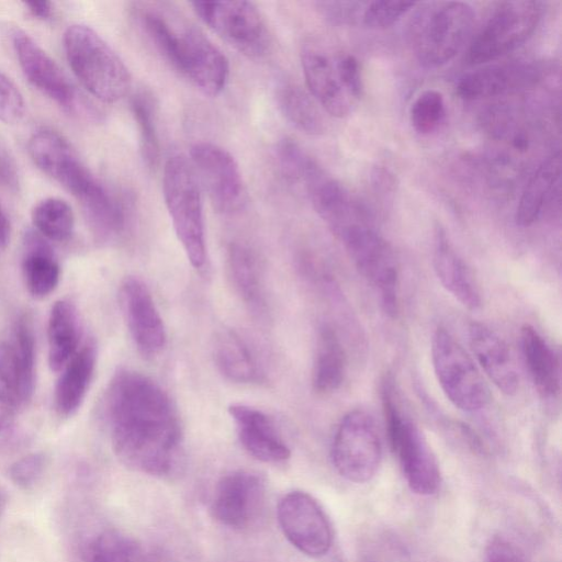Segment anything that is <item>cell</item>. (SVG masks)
<instances>
[{"instance_id":"6da1fadb","label":"cell","mask_w":562,"mask_h":562,"mask_svg":"<svg viewBox=\"0 0 562 562\" xmlns=\"http://www.w3.org/2000/svg\"><path fill=\"white\" fill-rule=\"evenodd\" d=\"M103 408L112 449L123 464L155 476L175 470L182 430L172 401L158 383L121 369L106 387Z\"/></svg>"},{"instance_id":"7a4b0ae2","label":"cell","mask_w":562,"mask_h":562,"mask_svg":"<svg viewBox=\"0 0 562 562\" xmlns=\"http://www.w3.org/2000/svg\"><path fill=\"white\" fill-rule=\"evenodd\" d=\"M140 23L164 58L202 93L215 97L223 91L228 60L203 32L157 10L142 11Z\"/></svg>"},{"instance_id":"3957f363","label":"cell","mask_w":562,"mask_h":562,"mask_svg":"<svg viewBox=\"0 0 562 562\" xmlns=\"http://www.w3.org/2000/svg\"><path fill=\"white\" fill-rule=\"evenodd\" d=\"M474 24L475 12L467 2H428L414 13L408 24L409 45L422 66L438 68L463 49Z\"/></svg>"},{"instance_id":"277c9868","label":"cell","mask_w":562,"mask_h":562,"mask_svg":"<svg viewBox=\"0 0 562 562\" xmlns=\"http://www.w3.org/2000/svg\"><path fill=\"white\" fill-rule=\"evenodd\" d=\"M64 49L74 75L91 95L112 103L128 93L132 85L128 68L93 29L83 24L68 26Z\"/></svg>"},{"instance_id":"5b68a950","label":"cell","mask_w":562,"mask_h":562,"mask_svg":"<svg viewBox=\"0 0 562 562\" xmlns=\"http://www.w3.org/2000/svg\"><path fill=\"white\" fill-rule=\"evenodd\" d=\"M162 192L165 203L188 260L202 268L206 259L201 187L190 161L177 155L164 167Z\"/></svg>"},{"instance_id":"8992f818","label":"cell","mask_w":562,"mask_h":562,"mask_svg":"<svg viewBox=\"0 0 562 562\" xmlns=\"http://www.w3.org/2000/svg\"><path fill=\"white\" fill-rule=\"evenodd\" d=\"M382 404L390 446L408 487L420 496L435 494L441 481L437 459L419 428L401 412L387 382L382 387Z\"/></svg>"},{"instance_id":"52a82bcc","label":"cell","mask_w":562,"mask_h":562,"mask_svg":"<svg viewBox=\"0 0 562 562\" xmlns=\"http://www.w3.org/2000/svg\"><path fill=\"white\" fill-rule=\"evenodd\" d=\"M27 151L37 168L71 193L82 210L110 193L59 133L48 128L36 131L29 139Z\"/></svg>"},{"instance_id":"ba28073f","label":"cell","mask_w":562,"mask_h":562,"mask_svg":"<svg viewBox=\"0 0 562 562\" xmlns=\"http://www.w3.org/2000/svg\"><path fill=\"white\" fill-rule=\"evenodd\" d=\"M359 273L379 292L384 312H398V262L391 245L374 227L372 220L357 223L337 237Z\"/></svg>"},{"instance_id":"9c48e42d","label":"cell","mask_w":562,"mask_h":562,"mask_svg":"<svg viewBox=\"0 0 562 562\" xmlns=\"http://www.w3.org/2000/svg\"><path fill=\"white\" fill-rule=\"evenodd\" d=\"M431 360L437 380L449 401L465 412H476L490 401V389L473 359L443 327L431 340Z\"/></svg>"},{"instance_id":"30bf717a","label":"cell","mask_w":562,"mask_h":562,"mask_svg":"<svg viewBox=\"0 0 562 562\" xmlns=\"http://www.w3.org/2000/svg\"><path fill=\"white\" fill-rule=\"evenodd\" d=\"M542 2L533 0L501 2L468 50V61L481 65L522 45L535 32L542 15Z\"/></svg>"},{"instance_id":"8fae6325","label":"cell","mask_w":562,"mask_h":562,"mask_svg":"<svg viewBox=\"0 0 562 562\" xmlns=\"http://www.w3.org/2000/svg\"><path fill=\"white\" fill-rule=\"evenodd\" d=\"M195 14L224 42L249 58L265 56L270 46L267 23L248 1H194Z\"/></svg>"},{"instance_id":"7c38bea8","label":"cell","mask_w":562,"mask_h":562,"mask_svg":"<svg viewBox=\"0 0 562 562\" xmlns=\"http://www.w3.org/2000/svg\"><path fill=\"white\" fill-rule=\"evenodd\" d=\"M381 459L382 443L373 417L361 409L346 414L331 445V460L339 475L353 483L368 482Z\"/></svg>"},{"instance_id":"4fadbf2b","label":"cell","mask_w":562,"mask_h":562,"mask_svg":"<svg viewBox=\"0 0 562 562\" xmlns=\"http://www.w3.org/2000/svg\"><path fill=\"white\" fill-rule=\"evenodd\" d=\"M190 155L192 169L212 206L223 214L237 212L245 203L246 191L235 158L210 142L194 144Z\"/></svg>"},{"instance_id":"5bb4252c","label":"cell","mask_w":562,"mask_h":562,"mask_svg":"<svg viewBox=\"0 0 562 562\" xmlns=\"http://www.w3.org/2000/svg\"><path fill=\"white\" fill-rule=\"evenodd\" d=\"M277 516L284 537L302 553L319 558L330 550V521L308 493L293 491L284 495L278 504Z\"/></svg>"},{"instance_id":"9a60e30c","label":"cell","mask_w":562,"mask_h":562,"mask_svg":"<svg viewBox=\"0 0 562 562\" xmlns=\"http://www.w3.org/2000/svg\"><path fill=\"white\" fill-rule=\"evenodd\" d=\"M11 42L22 72L29 82L69 111H76L78 92L57 61L25 31L14 27Z\"/></svg>"},{"instance_id":"2e32d148","label":"cell","mask_w":562,"mask_h":562,"mask_svg":"<svg viewBox=\"0 0 562 562\" xmlns=\"http://www.w3.org/2000/svg\"><path fill=\"white\" fill-rule=\"evenodd\" d=\"M121 311L138 352L147 359L158 356L167 335L153 295L143 280L126 277L119 290Z\"/></svg>"},{"instance_id":"e0dca14e","label":"cell","mask_w":562,"mask_h":562,"mask_svg":"<svg viewBox=\"0 0 562 562\" xmlns=\"http://www.w3.org/2000/svg\"><path fill=\"white\" fill-rule=\"evenodd\" d=\"M301 65L310 94L328 114L346 117L352 113L357 100L345 88L337 54L310 42L301 50Z\"/></svg>"},{"instance_id":"ac0fdd59","label":"cell","mask_w":562,"mask_h":562,"mask_svg":"<svg viewBox=\"0 0 562 562\" xmlns=\"http://www.w3.org/2000/svg\"><path fill=\"white\" fill-rule=\"evenodd\" d=\"M263 495L261 479L248 471H234L216 485L211 505L213 517L231 528H243L257 514Z\"/></svg>"},{"instance_id":"d6986e66","label":"cell","mask_w":562,"mask_h":562,"mask_svg":"<svg viewBox=\"0 0 562 562\" xmlns=\"http://www.w3.org/2000/svg\"><path fill=\"white\" fill-rule=\"evenodd\" d=\"M228 414L235 423L241 446L255 459L276 463L290 458L289 447L263 412L243 404H232Z\"/></svg>"},{"instance_id":"ffe728a7","label":"cell","mask_w":562,"mask_h":562,"mask_svg":"<svg viewBox=\"0 0 562 562\" xmlns=\"http://www.w3.org/2000/svg\"><path fill=\"white\" fill-rule=\"evenodd\" d=\"M469 341L474 357L493 384L506 395L515 394L519 387V374L507 344L479 322L470 324Z\"/></svg>"},{"instance_id":"44dd1931","label":"cell","mask_w":562,"mask_h":562,"mask_svg":"<svg viewBox=\"0 0 562 562\" xmlns=\"http://www.w3.org/2000/svg\"><path fill=\"white\" fill-rule=\"evenodd\" d=\"M432 265L443 285L463 306L477 310L482 296L476 278L452 246L446 231L437 224L434 234Z\"/></svg>"},{"instance_id":"7402d4cb","label":"cell","mask_w":562,"mask_h":562,"mask_svg":"<svg viewBox=\"0 0 562 562\" xmlns=\"http://www.w3.org/2000/svg\"><path fill=\"white\" fill-rule=\"evenodd\" d=\"M538 78V70L528 64L487 66L460 78L457 91L464 100H482L517 91L530 86Z\"/></svg>"},{"instance_id":"603a6c76","label":"cell","mask_w":562,"mask_h":562,"mask_svg":"<svg viewBox=\"0 0 562 562\" xmlns=\"http://www.w3.org/2000/svg\"><path fill=\"white\" fill-rule=\"evenodd\" d=\"M95 362V344L87 339L60 370L54 392V406L59 416L70 417L81 406L93 378Z\"/></svg>"},{"instance_id":"cb8c5ba5","label":"cell","mask_w":562,"mask_h":562,"mask_svg":"<svg viewBox=\"0 0 562 562\" xmlns=\"http://www.w3.org/2000/svg\"><path fill=\"white\" fill-rule=\"evenodd\" d=\"M21 271L27 292L35 299L48 296L59 283V263L47 239L36 231L24 236Z\"/></svg>"},{"instance_id":"d4e9b609","label":"cell","mask_w":562,"mask_h":562,"mask_svg":"<svg viewBox=\"0 0 562 562\" xmlns=\"http://www.w3.org/2000/svg\"><path fill=\"white\" fill-rule=\"evenodd\" d=\"M30 401L11 342L9 339L0 340V450L14 446L18 415Z\"/></svg>"},{"instance_id":"484cf974","label":"cell","mask_w":562,"mask_h":562,"mask_svg":"<svg viewBox=\"0 0 562 562\" xmlns=\"http://www.w3.org/2000/svg\"><path fill=\"white\" fill-rule=\"evenodd\" d=\"M48 367L60 371L80 348V326L75 306L58 300L50 307L47 322Z\"/></svg>"},{"instance_id":"4316f807","label":"cell","mask_w":562,"mask_h":562,"mask_svg":"<svg viewBox=\"0 0 562 562\" xmlns=\"http://www.w3.org/2000/svg\"><path fill=\"white\" fill-rule=\"evenodd\" d=\"M524 358L536 385L543 397H554L560 392V360L544 338L531 326L520 330Z\"/></svg>"},{"instance_id":"83f0119b","label":"cell","mask_w":562,"mask_h":562,"mask_svg":"<svg viewBox=\"0 0 562 562\" xmlns=\"http://www.w3.org/2000/svg\"><path fill=\"white\" fill-rule=\"evenodd\" d=\"M560 176L561 153L557 151L538 166L527 182L515 213L518 226L528 227L540 217Z\"/></svg>"},{"instance_id":"f1b7e54d","label":"cell","mask_w":562,"mask_h":562,"mask_svg":"<svg viewBox=\"0 0 562 562\" xmlns=\"http://www.w3.org/2000/svg\"><path fill=\"white\" fill-rule=\"evenodd\" d=\"M213 357L218 371L229 381L250 383L258 381L256 359L245 340L232 329L216 334Z\"/></svg>"},{"instance_id":"f546056e","label":"cell","mask_w":562,"mask_h":562,"mask_svg":"<svg viewBox=\"0 0 562 562\" xmlns=\"http://www.w3.org/2000/svg\"><path fill=\"white\" fill-rule=\"evenodd\" d=\"M346 373V353L336 331L328 325L319 328L313 386L317 393L329 394L341 385Z\"/></svg>"},{"instance_id":"4dcf8cb0","label":"cell","mask_w":562,"mask_h":562,"mask_svg":"<svg viewBox=\"0 0 562 562\" xmlns=\"http://www.w3.org/2000/svg\"><path fill=\"white\" fill-rule=\"evenodd\" d=\"M227 259L236 291L252 311L261 312L266 301L256 254L244 244L233 243Z\"/></svg>"},{"instance_id":"1f68e13d","label":"cell","mask_w":562,"mask_h":562,"mask_svg":"<svg viewBox=\"0 0 562 562\" xmlns=\"http://www.w3.org/2000/svg\"><path fill=\"white\" fill-rule=\"evenodd\" d=\"M276 97L280 112L296 130L308 135L325 132V119L318 103L300 86L283 83L278 87Z\"/></svg>"},{"instance_id":"d6a6232c","label":"cell","mask_w":562,"mask_h":562,"mask_svg":"<svg viewBox=\"0 0 562 562\" xmlns=\"http://www.w3.org/2000/svg\"><path fill=\"white\" fill-rule=\"evenodd\" d=\"M36 232L47 240L65 241L75 227L71 206L59 198H46L36 203L31 213Z\"/></svg>"},{"instance_id":"836d02e7","label":"cell","mask_w":562,"mask_h":562,"mask_svg":"<svg viewBox=\"0 0 562 562\" xmlns=\"http://www.w3.org/2000/svg\"><path fill=\"white\" fill-rule=\"evenodd\" d=\"M140 553L136 542L117 530H104L83 548V562H136Z\"/></svg>"},{"instance_id":"e575fe53","label":"cell","mask_w":562,"mask_h":562,"mask_svg":"<svg viewBox=\"0 0 562 562\" xmlns=\"http://www.w3.org/2000/svg\"><path fill=\"white\" fill-rule=\"evenodd\" d=\"M25 394L31 400L35 384V337L30 314H21L9 338Z\"/></svg>"},{"instance_id":"d590c367","label":"cell","mask_w":562,"mask_h":562,"mask_svg":"<svg viewBox=\"0 0 562 562\" xmlns=\"http://www.w3.org/2000/svg\"><path fill=\"white\" fill-rule=\"evenodd\" d=\"M131 109L139 132L140 155L153 169L159 162L160 145L156 126L155 103L147 92H138L131 100Z\"/></svg>"},{"instance_id":"8d00e7d4","label":"cell","mask_w":562,"mask_h":562,"mask_svg":"<svg viewBox=\"0 0 562 562\" xmlns=\"http://www.w3.org/2000/svg\"><path fill=\"white\" fill-rule=\"evenodd\" d=\"M446 116L443 95L434 89L423 91L413 102L409 119L414 130L423 135L435 132Z\"/></svg>"},{"instance_id":"74e56055","label":"cell","mask_w":562,"mask_h":562,"mask_svg":"<svg viewBox=\"0 0 562 562\" xmlns=\"http://www.w3.org/2000/svg\"><path fill=\"white\" fill-rule=\"evenodd\" d=\"M416 5L411 1H372L362 11V24L369 30H385L395 24Z\"/></svg>"},{"instance_id":"f35d334b","label":"cell","mask_w":562,"mask_h":562,"mask_svg":"<svg viewBox=\"0 0 562 562\" xmlns=\"http://www.w3.org/2000/svg\"><path fill=\"white\" fill-rule=\"evenodd\" d=\"M277 159L285 179L302 184L313 159L292 139L284 138L277 146Z\"/></svg>"},{"instance_id":"ab89813d","label":"cell","mask_w":562,"mask_h":562,"mask_svg":"<svg viewBox=\"0 0 562 562\" xmlns=\"http://www.w3.org/2000/svg\"><path fill=\"white\" fill-rule=\"evenodd\" d=\"M47 465L43 452H31L15 460L9 468L11 482L20 488H30L38 482Z\"/></svg>"},{"instance_id":"60d3db41","label":"cell","mask_w":562,"mask_h":562,"mask_svg":"<svg viewBox=\"0 0 562 562\" xmlns=\"http://www.w3.org/2000/svg\"><path fill=\"white\" fill-rule=\"evenodd\" d=\"M25 114V101L18 86L0 72V122L16 124Z\"/></svg>"},{"instance_id":"b9f144b4","label":"cell","mask_w":562,"mask_h":562,"mask_svg":"<svg viewBox=\"0 0 562 562\" xmlns=\"http://www.w3.org/2000/svg\"><path fill=\"white\" fill-rule=\"evenodd\" d=\"M337 66L345 88L358 101L363 89L358 59L348 53H337Z\"/></svg>"},{"instance_id":"7bdbcfd3","label":"cell","mask_w":562,"mask_h":562,"mask_svg":"<svg viewBox=\"0 0 562 562\" xmlns=\"http://www.w3.org/2000/svg\"><path fill=\"white\" fill-rule=\"evenodd\" d=\"M486 562H528L524 551L504 537H494L486 546Z\"/></svg>"},{"instance_id":"ee69618b","label":"cell","mask_w":562,"mask_h":562,"mask_svg":"<svg viewBox=\"0 0 562 562\" xmlns=\"http://www.w3.org/2000/svg\"><path fill=\"white\" fill-rule=\"evenodd\" d=\"M19 184V177L15 164L12 159L0 149V186L14 189Z\"/></svg>"},{"instance_id":"f6af8a7d","label":"cell","mask_w":562,"mask_h":562,"mask_svg":"<svg viewBox=\"0 0 562 562\" xmlns=\"http://www.w3.org/2000/svg\"><path fill=\"white\" fill-rule=\"evenodd\" d=\"M371 179L373 183L372 186L374 187L376 192L386 194L393 192L395 189V179L393 175H391L387 170L383 168L374 169Z\"/></svg>"},{"instance_id":"bcb514c9","label":"cell","mask_w":562,"mask_h":562,"mask_svg":"<svg viewBox=\"0 0 562 562\" xmlns=\"http://www.w3.org/2000/svg\"><path fill=\"white\" fill-rule=\"evenodd\" d=\"M24 7L38 20H48L53 15V3L49 1H26Z\"/></svg>"},{"instance_id":"7dc6e473","label":"cell","mask_w":562,"mask_h":562,"mask_svg":"<svg viewBox=\"0 0 562 562\" xmlns=\"http://www.w3.org/2000/svg\"><path fill=\"white\" fill-rule=\"evenodd\" d=\"M11 237V224L4 210L0 205V248H5Z\"/></svg>"},{"instance_id":"c3c4849f","label":"cell","mask_w":562,"mask_h":562,"mask_svg":"<svg viewBox=\"0 0 562 562\" xmlns=\"http://www.w3.org/2000/svg\"><path fill=\"white\" fill-rule=\"evenodd\" d=\"M136 562H177L169 554L162 551L142 552Z\"/></svg>"},{"instance_id":"681fc988","label":"cell","mask_w":562,"mask_h":562,"mask_svg":"<svg viewBox=\"0 0 562 562\" xmlns=\"http://www.w3.org/2000/svg\"><path fill=\"white\" fill-rule=\"evenodd\" d=\"M7 493L5 490L0 485V517L2 516L7 506Z\"/></svg>"}]
</instances>
